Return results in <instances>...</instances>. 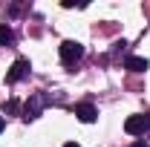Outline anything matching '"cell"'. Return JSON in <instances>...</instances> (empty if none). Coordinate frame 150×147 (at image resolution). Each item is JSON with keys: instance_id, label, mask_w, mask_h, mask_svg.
Returning <instances> with one entry per match:
<instances>
[{"instance_id": "obj_6", "label": "cell", "mask_w": 150, "mask_h": 147, "mask_svg": "<svg viewBox=\"0 0 150 147\" xmlns=\"http://www.w3.org/2000/svg\"><path fill=\"white\" fill-rule=\"evenodd\" d=\"M150 64H147V58H139V55H130L127 61H124V69H130V72H144Z\"/></svg>"}, {"instance_id": "obj_3", "label": "cell", "mask_w": 150, "mask_h": 147, "mask_svg": "<svg viewBox=\"0 0 150 147\" xmlns=\"http://www.w3.org/2000/svg\"><path fill=\"white\" fill-rule=\"evenodd\" d=\"M58 52H61V61H64V64H75V61L84 58V46H81L78 40H64Z\"/></svg>"}, {"instance_id": "obj_9", "label": "cell", "mask_w": 150, "mask_h": 147, "mask_svg": "<svg viewBox=\"0 0 150 147\" xmlns=\"http://www.w3.org/2000/svg\"><path fill=\"white\" fill-rule=\"evenodd\" d=\"M130 147H147V141H144V139H139V141H136V144H130Z\"/></svg>"}, {"instance_id": "obj_8", "label": "cell", "mask_w": 150, "mask_h": 147, "mask_svg": "<svg viewBox=\"0 0 150 147\" xmlns=\"http://www.w3.org/2000/svg\"><path fill=\"white\" fill-rule=\"evenodd\" d=\"M6 112H18V101H9L6 104Z\"/></svg>"}, {"instance_id": "obj_10", "label": "cell", "mask_w": 150, "mask_h": 147, "mask_svg": "<svg viewBox=\"0 0 150 147\" xmlns=\"http://www.w3.org/2000/svg\"><path fill=\"white\" fill-rule=\"evenodd\" d=\"M3 130H6V118L0 115V133H3Z\"/></svg>"}, {"instance_id": "obj_5", "label": "cell", "mask_w": 150, "mask_h": 147, "mask_svg": "<svg viewBox=\"0 0 150 147\" xmlns=\"http://www.w3.org/2000/svg\"><path fill=\"white\" fill-rule=\"evenodd\" d=\"M75 118L84 121V124H93L95 118H98V110H95L93 104H75Z\"/></svg>"}, {"instance_id": "obj_7", "label": "cell", "mask_w": 150, "mask_h": 147, "mask_svg": "<svg viewBox=\"0 0 150 147\" xmlns=\"http://www.w3.org/2000/svg\"><path fill=\"white\" fill-rule=\"evenodd\" d=\"M12 43H15V32L6 23H0V46H12Z\"/></svg>"}, {"instance_id": "obj_2", "label": "cell", "mask_w": 150, "mask_h": 147, "mask_svg": "<svg viewBox=\"0 0 150 147\" xmlns=\"http://www.w3.org/2000/svg\"><path fill=\"white\" fill-rule=\"evenodd\" d=\"M124 133L127 136H147L150 133V115H130L124 121Z\"/></svg>"}, {"instance_id": "obj_4", "label": "cell", "mask_w": 150, "mask_h": 147, "mask_svg": "<svg viewBox=\"0 0 150 147\" xmlns=\"http://www.w3.org/2000/svg\"><path fill=\"white\" fill-rule=\"evenodd\" d=\"M29 69H32V64H29L26 58H18V61L12 64V69L6 72V84H18V81H23V78L29 75Z\"/></svg>"}, {"instance_id": "obj_1", "label": "cell", "mask_w": 150, "mask_h": 147, "mask_svg": "<svg viewBox=\"0 0 150 147\" xmlns=\"http://www.w3.org/2000/svg\"><path fill=\"white\" fill-rule=\"evenodd\" d=\"M49 101H52V95H46V92H35V95H29L26 98V104H23V121H35L40 112L49 107Z\"/></svg>"}, {"instance_id": "obj_11", "label": "cell", "mask_w": 150, "mask_h": 147, "mask_svg": "<svg viewBox=\"0 0 150 147\" xmlns=\"http://www.w3.org/2000/svg\"><path fill=\"white\" fill-rule=\"evenodd\" d=\"M64 147H81V144H75V141H67V144H64Z\"/></svg>"}]
</instances>
